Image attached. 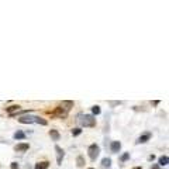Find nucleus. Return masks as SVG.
I'll return each mask as SVG.
<instances>
[{
  "label": "nucleus",
  "instance_id": "f257e3e1",
  "mask_svg": "<svg viewBox=\"0 0 169 169\" xmlns=\"http://www.w3.org/2000/svg\"><path fill=\"white\" fill-rule=\"evenodd\" d=\"M79 123L82 127H95L96 125V119L92 114H80L79 115Z\"/></svg>",
  "mask_w": 169,
  "mask_h": 169
},
{
  "label": "nucleus",
  "instance_id": "f03ea898",
  "mask_svg": "<svg viewBox=\"0 0 169 169\" xmlns=\"http://www.w3.org/2000/svg\"><path fill=\"white\" fill-rule=\"evenodd\" d=\"M87 154H89V158H90L92 161H96V158L99 157V154H100V147L97 144H92L87 148Z\"/></svg>",
  "mask_w": 169,
  "mask_h": 169
},
{
  "label": "nucleus",
  "instance_id": "7ed1b4c3",
  "mask_svg": "<svg viewBox=\"0 0 169 169\" xmlns=\"http://www.w3.org/2000/svg\"><path fill=\"white\" fill-rule=\"evenodd\" d=\"M52 117H58V119H66V115H68V112H66L63 107H57L54 112L51 113Z\"/></svg>",
  "mask_w": 169,
  "mask_h": 169
},
{
  "label": "nucleus",
  "instance_id": "20e7f679",
  "mask_svg": "<svg viewBox=\"0 0 169 169\" xmlns=\"http://www.w3.org/2000/svg\"><path fill=\"white\" fill-rule=\"evenodd\" d=\"M21 124H33L37 121V115H21L20 119H18Z\"/></svg>",
  "mask_w": 169,
  "mask_h": 169
},
{
  "label": "nucleus",
  "instance_id": "39448f33",
  "mask_svg": "<svg viewBox=\"0 0 169 169\" xmlns=\"http://www.w3.org/2000/svg\"><path fill=\"white\" fill-rule=\"evenodd\" d=\"M55 151H57V162H58V165H61L62 159H63V157H65V151H63L59 145H55Z\"/></svg>",
  "mask_w": 169,
  "mask_h": 169
},
{
  "label": "nucleus",
  "instance_id": "423d86ee",
  "mask_svg": "<svg viewBox=\"0 0 169 169\" xmlns=\"http://www.w3.org/2000/svg\"><path fill=\"white\" fill-rule=\"evenodd\" d=\"M28 148H30V144L21 142V144H17L16 147H14V151H16V152H24V151H28Z\"/></svg>",
  "mask_w": 169,
  "mask_h": 169
},
{
  "label": "nucleus",
  "instance_id": "0eeeda50",
  "mask_svg": "<svg viewBox=\"0 0 169 169\" xmlns=\"http://www.w3.org/2000/svg\"><path fill=\"white\" fill-rule=\"evenodd\" d=\"M110 149H112L113 154H119V151L121 149V142L120 141H113L112 145H110Z\"/></svg>",
  "mask_w": 169,
  "mask_h": 169
},
{
  "label": "nucleus",
  "instance_id": "6e6552de",
  "mask_svg": "<svg viewBox=\"0 0 169 169\" xmlns=\"http://www.w3.org/2000/svg\"><path fill=\"white\" fill-rule=\"evenodd\" d=\"M149 138H151V132H145V134H142L141 137H138V140H137V144H144V142L149 141Z\"/></svg>",
  "mask_w": 169,
  "mask_h": 169
},
{
  "label": "nucleus",
  "instance_id": "1a4fd4ad",
  "mask_svg": "<svg viewBox=\"0 0 169 169\" xmlns=\"http://www.w3.org/2000/svg\"><path fill=\"white\" fill-rule=\"evenodd\" d=\"M18 110H20V106H18V104H14V106H10V107H6V112H7L10 115H11V114H14V113H17Z\"/></svg>",
  "mask_w": 169,
  "mask_h": 169
},
{
  "label": "nucleus",
  "instance_id": "9d476101",
  "mask_svg": "<svg viewBox=\"0 0 169 169\" xmlns=\"http://www.w3.org/2000/svg\"><path fill=\"white\" fill-rule=\"evenodd\" d=\"M48 166H50V162L48 161H42V162L35 164V169H48Z\"/></svg>",
  "mask_w": 169,
  "mask_h": 169
},
{
  "label": "nucleus",
  "instance_id": "9b49d317",
  "mask_svg": "<svg viewBox=\"0 0 169 169\" xmlns=\"http://www.w3.org/2000/svg\"><path fill=\"white\" fill-rule=\"evenodd\" d=\"M61 107H63L66 112H69L70 109L73 107V102H70V100H68V102H62V106H61Z\"/></svg>",
  "mask_w": 169,
  "mask_h": 169
},
{
  "label": "nucleus",
  "instance_id": "f8f14e48",
  "mask_svg": "<svg viewBox=\"0 0 169 169\" xmlns=\"http://www.w3.org/2000/svg\"><path fill=\"white\" fill-rule=\"evenodd\" d=\"M13 138H14V140H25V134L23 131H20V130H18V131L14 132Z\"/></svg>",
  "mask_w": 169,
  "mask_h": 169
},
{
  "label": "nucleus",
  "instance_id": "ddd939ff",
  "mask_svg": "<svg viewBox=\"0 0 169 169\" xmlns=\"http://www.w3.org/2000/svg\"><path fill=\"white\" fill-rule=\"evenodd\" d=\"M158 162H159V165L161 166H166L169 164V158L166 157V155H162V157L158 159Z\"/></svg>",
  "mask_w": 169,
  "mask_h": 169
},
{
  "label": "nucleus",
  "instance_id": "4468645a",
  "mask_svg": "<svg viewBox=\"0 0 169 169\" xmlns=\"http://www.w3.org/2000/svg\"><path fill=\"white\" fill-rule=\"evenodd\" d=\"M50 137L54 141H59V138H61V135H59V132H58L57 130H51V131H50Z\"/></svg>",
  "mask_w": 169,
  "mask_h": 169
},
{
  "label": "nucleus",
  "instance_id": "2eb2a0df",
  "mask_svg": "<svg viewBox=\"0 0 169 169\" xmlns=\"http://www.w3.org/2000/svg\"><path fill=\"white\" fill-rule=\"evenodd\" d=\"M85 164H86V162H85V158H83L82 155H79V157L76 158V165H78L79 168H82V166H85Z\"/></svg>",
  "mask_w": 169,
  "mask_h": 169
},
{
  "label": "nucleus",
  "instance_id": "dca6fc26",
  "mask_svg": "<svg viewBox=\"0 0 169 169\" xmlns=\"http://www.w3.org/2000/svg\"><path fill=\"white\" fill-rule=\"evenodd\" d=\"M110 165H112V159H110V158H103V159H102V166L109 168Z\"/></svg>",
  "mask_w": 169,
  "mask_h": 169
},
{
  "label": "nucleus",
  "instance_id": "f3484780",
  "mask_svg": "<svg viewBox=\"0 0 169 169\" xmlns=\"http://www.w3.org/2000/svg\"><path fill=\"white\" fill-rule=\"evenodd\" d=\"M92 113H93L92 115H99L100 113H102V110H100L99 106H93V107H92Z\"/></svg>",
  "mask_w": 169,
  "mask_h": 169
},
{
  "label": "nucleus",
  "instance_id": "a211bd4d",
  "mask_svg": "<svg viewBox=\"0 0 169 169\" xmlns=\"http://www.w3.org/2000/svg\"><path fill=\"white\" fill-rule=\"evenodd\" d=\"M128 159H130V152H125L120 157V161L121 162H125V161H128Z\"/></svg>",
  "mask_w": 169,
  "mask_h": 169
},
{
  "label": "nucleus",
  "instance_id": "6ab92c4d",
  "mask_svg": "<svg viewBox=\"0 0 169 169\" xmlns=\"http://www.w3.org/2000/svg\"><path fill=\"white\" fill-rule=\"evenodd\" d=\"M82 134V128H73L72 130V135L73 137H78V135H80Z\"/></svg>",
  "mask_w": 169,
  "mask_h": 169
},
{
  "label": "nucleus",
  "instance_id": "aec40b11",
  "mask_svg": "<svg viewBox=\"0 0 169 169\" xmlns=\"http://www.w3.org/2000/svg\"><path fill=\"white\" fill-rule=\"evenodd\" d=\"M37 124H41V125H47L48 124V121L47 120H44V119H41V117H38L37 115V121H35Z\"/></svg>",
  "mask_w": 169,
  "mask_h": 169
},
{
  "label": "nucleus",
  "instance_id": "412c9836",
  "mask_svg": "<svg viewBox=\"0 0 169 169\" xmlns=\"http://www.w3.org/2000/svg\"><path fill=\"white\" fill-rule=\"evenodd\" d=\"M10 168H11V169H18V164H17V162H11Z\"/></svg>",
  "mask_w": 169,
  "mask_h": 169
},
{
  "label": "nucleus",
  "instance_id": "4be33fe9",
  "mask_svg": "<svg viewBox=\"0 0 169 169\" xmlns=\"http://www.w3.org/2000/svg\"><path fill=\"white\" fill-rule=\"evenodd\" d=\"M148 159H149V161H154V159H155V155H149Z\"/></svg>",
  "mask_w": 169,
  "mask_h": 169
},
{
  "label": "nucleus",
  "instance_id": "5701e85b",
  "mask_svg": "<svg viewBox=\"0 0 169 169\" xmlns=\"http://www.w3.org/2000/svg\"><path fill=\"white\" fill-rule=\"evenodd\" d=\"M110 104H112V106H115V104H120V102H112Z\"/></svg>",
  "mask_w": 169,
  "mask_h": 169
},
{
  "label": "nucleus",
  "instance_id": "b1692460",
  "mask_svg": "<svg viewBox=\"0 0 169 169\" xmlns=\"http://www.w3.org/2000/svg\"><path fill=\"white\" fill-rule=\"evenodd\" d=\"M152 104H154V106H158V104H159V100H155Z\"/></svg>",
  "mask_w": 169,
  "mask_h": 169
},
{
  "label": "nucleus",
  "instance_id": "393cba45",
  "mask_svg": "<svg viewBox=\"0 0 169 169\" xmlns=\"http://www.w3.org/2000/svg\"><path fill=\"white\" fill-rule=\"evenodd\" d=\"M151 168H152V169H161V168H159V166H158V165H152V166H151Z\"/></svg>",
  "mask_w": 169,
  "mask_h": 169
},
{
  "label": "nucleus",
  "instance_id": "a878e982",
  "mask_svg": "<svg viewBox=\"0 0 169 169\" xmlns=\"http://www.w3.org/2000/svg\"><path fill=\"white\" fill-rule=\"evenodd\" d=\"M132 169H142L141 166H135V168H132Z\"/></svg>",
  "mask_w": 169,
  "mask_h": 169
},
{
  "label": "nucleus",
  "instance_id": "bb28decb",
  "mask_svg": "<svg viewBox=\"0 0 169 169\" xmlns=\"http://www.w3.org/2000/svg\"><path fill=\"white\" fill-rule=\"evenodd\" d=\"M89 169H95V168H89Z\"/></svg>",
  "mask_w": 169,
  "mask_h": 169
}]
</instances>
